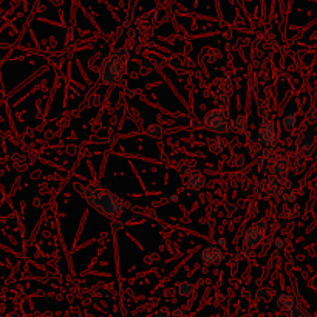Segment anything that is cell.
I'll use <instances>...</instances> for the list:
<instances>
[{"mask_svg": "<svg viewBox=\"0 0 317 317\" xmlns=\"http://www.w3.org/2000/svg\"><path fill=\"white\" fill-rule=\"evenodd\" d=\"M80 195L96 212L107 217L108 220H118L121 215L133 211V206L124 201L121 197L93 183L85 186Z\"/></svg>", "mask_w": 317, "mask_h": 317, "instance_id": "1", "label": "cell"}, {"mask_svg": "<svg viewBox=\"0 0 317 317\" xmlns=\"http://www.w3.org/2000/svg\"><path fill=\"white\" fill-rule=\"evenodd\" d=\"M127 60H129V50L127 48H119V50L108 53L101 63L99 82L107 87L116 85L122 79Z\"/></svg>", "mask_w": 317, "mask_h": 317, "instance_id": "2", "label": "cell"}, {"mask_svg": "<svg viewBox=\"0 0 317 317\" xmlns=\"http://www.w3.org/2000/svg\"><path fill=\"white\" fill-rule=\"evenodd\" d=\"M203 122L206 130L224 135L229 130V124H231L228 108H212V110L206 112V115L203 116Z\"/></svg>", "mask_w": 317, "mask_h": 317, "instance_id": "3", "label": "cell"}, {"mask_svg": "<svg viewBox=\"0 0 317 317\" xmlns=\"http://www.w3.org/2000/svg\"><path fill=\"white\" fill-rule=\"evenodd\" d=\"M266 228H268V220L261 218L258 221H256L254 224H251L249 228L244 232L243 237V249L244 251H254L257 249L261 243L265 240L266 235Z\"/></svg>", "mask_w": 317, "mask_h": 317, "instance_id": "4", "label": "cell"}, {"mask_svg": "<svg viewBox=\"0 0 317 317\" xmlns=\"http://www.w3.org/2000/svg\"><path fill=\"white\" fill-rule=\"evenodd\" d=\"M257 139L260 141L261 146H265L268 149H273L277 146L278 142V133H277V129L274 122L265 118L263 121H261L260 127H258V133H257Z\"/></svg>", "mask_w": 317, "mask_h": 317, "instance_id": "5", "label": "cell"}, {"mask_svg": "<svg viewBox=\"0 0 317 317\" xmlns=\"http://www.w3.org/2000/svg\"><path fill=\"white\" fill-rule=\"evenodd\" d=\"M211 92L214 95V98L217 101H220L221 104H228L231 101V96H232V84H231V79L229 78H215L212 82H211Z\"/></svg>", "mask_w": 317, "mask_h": 317, "instance_id": "6", "label": "cell"}, {"mask_svg": "<svg viewBox=\"0 0 317 317\" xmlns=\"http://www.w3.org/2000/svg\"><path fill=\"white\" fill-rule=\"evenodd\" d=\"M224 257H226V252L217 243L215 244H207V246L200 254L201 263L204 266H217V265H220L221 261L224 260Z\"/></svg>", "mask_w": 317, "mask_h": 317, "instance_id": "7", "label": "cell"}, {"mask_svg": "<svg viewBox=\"0 0 317 317\" xmlns=\"http://www.w3.org/2000/svg\"><path fill=\"white\" fill-rule=\"evenodd\" d=\"M179 174H181V178H183V183L192 190H200L206 184L204 175L198 169H195V166L187 167L184 170H179Z\"/></svg>", "mask_w": 317, "mask_h": 317, "instance_id": "8", "label": "cell"}, {"mask_svg": "<svg viewBox=\"0 0 317 317\" xmlns=\"http://www.w3.org/2000/svg\"><path fill=\"white\" fill-rule=\"evenodd\" d=\"M266 157H268V164H269L271 174L277 178H285L289 170V161L285 157H280V155H269V153H266Z\"/></svg>", "mask_w": 317, "mask_h": 317, "instance_id": "9", "label": "cell"}, {"mask_svg": "<svg viewBox=\"0 0 317 317\" xmlns=\"http://www.w3.org/2000/svg\"><path fill=\"white\" fill-rule=\"evenodd\" d=\"M298 147L302 149L303 155L306 157H317V129L305 132L298 138Z\"/></svg>", "mask_w": 317, "mask_h": 317, "instance_id": "10", "label": "cell"}, {"mask_svg": "<svg viewBox=\"0 0 317 317\" xmlns=\"http://www.w3.org/2000/svg\"><path fill=\"white\" fill-rule=\"evenodd\" d=\"M226 146H228V141H226L224 135L221 133H212L209 138H207V147L215 155H220L224 152Z\"/></svg>", "mask_w": 317, "mask_h": 317, "instance_id": "11", "label": "cell"}, {"mask_svg": "<svg viewBox=\"0 0 317 317\" xmlns=\"http://www.w3.org/2000/svg\"><path fill=\"white\" fill-rule=\"evenodd\" d=\"M246 124H248V116L244 113H238L237 116L234 118L229 124V130L235 135H246Z\"/></svg>", "mask_w": 317, "mask_h": 317, "instance_id": "12", "label": "cell"}, {"mask_svg": "<svg viewBox=\"0 0 317 317\" xmlns=\"http://www.w3.org/2000/svg\"><path fill=\"white\" fill-rule=\"evenodd\" d=\"M217 58H218V51L214 48H204L198 56V60H200L201 65H211L217 60Z\"/></svg>", "mask_w": 317, "mask_h": 317, "instance_id": "13", "label": "cell"}, {"mask_svg": "<svg viewBox=\"0 0 317 317\" xmlns=\"http://www.w3.org/2000/svg\"><path fill=\"white\" fill-rule=\"evenodd\" d=\"M277 305L282 308L283 311H286V313H289L294 308V300H293V296L291 294H288V293H285V294H280L278 296V298H277Z\"/></svg>", "mask_w": 317, "mask_h": 317, "instance_id": "14", "label": "cell"}, {"mask_svg": "<svg viewBox=\"0 0 317 317\" xmlns=\"http://www.w3.org/2000/svg\"><path fill=\"white\" fill-rule=\"evenodd\" d=\"M194 289H195L194 283L189 282V280H183V282H179L177 285V293L183 297H190L194 294Z\"/></svg>", "mask_w": 317, "mask_h": 317, "instance_id": "15", "label": "cell"}, {"mask_svg": "<svg viewBox=\"0 0 317 317\" xmlns=\"http://www.w3.org/2000/svg\"><path fill=\"white\" fill-rule=\"evenodd\" d=\"M162 133H164V129H162V125L159 122H152V124L147 125V129H146L147 137L155 138V139L162 138Z\"/></svg>", "mask_w": 317, "mask_h": 317, "instance_id": "16", "label": "cell"}, {"mask_svg": "<svg viewBox=\"0 0 317 317\" xmlns=\"http://www.w3.org/2000/svg\"><path fill=\"white\" fill-rule=\"evenodd\" d=\"M297 122H298V118L294 113H286L283 116V119H282V124H283V127L286 130H293L294 127L297 125Z\"/></svg>", "mask_w": 317, "mask_h": 317, "instance_id": "17", "label": "cell"}, {"mask_svg": "<svg viewBox=\"0 0 317 317\" xmlns=\"http://www.w3.org/2000/svg\"><path fill=\"white\" fill-rule=\"evenodd\" d=\"M273 289H269V288H261L257 291V298L258 300H263V302H268L271 300V297H273Z\"/></svg>", "mask_w": 317, "mask_h": 317, "instance_id": "18", "label": "cell"}, {"mask_svg": "<svg viewBox=\"0 0 317 317\" xmlns=\"http://www.w3.org/2000/svg\"><path fill=\"white\" fill-rule=\"evenodd\" d=\"M305 119L308 124H316L317 122V107L316 105H311L308 108V112L305 115Z\"/></svg>", "mask_w": 317, "mask_h": 317, "instance_id": "19", "label": "cell"}, {"mask_svg": "<svg viewBox=\"0 0 317 317\" xmlns=\"http://www.w3.org/2000/svg\"><path fill=\"white\" fill-rule=\"evenodd\" d=\"M288 317H310V314L305 313L302 308H298V306H294L291 311L288 313Z\"/></svg>", "mask_w": 317, "mask_h": 317, "instance_id": "20", "label": "cell"}, {"mask_svg": "<svg viewBox=\"0 0 317 317\" xmlns=\"http://www.w3.org/2000/svg\"><path fill=\"white\" fill-rule=\"evenodd\" d=\"M170 317H187V310L186 308H174L170 310Z\"/></svg>", "mask_w": 317, "mask_h": 317, "instance_id": "21", "label": "cell"}, {"mask_svg": "<svg viewBox=\"0 0 317 317\" xmlns=\"http://www.w3.org/2000/svg\"><path fill=\"white\" fill-rule=\"evenodd\" d=\"M159 260V254H157V252H152V254H149V256H146L144 257V261L146 263H155V261H158Z\"/></svg>", "mask_w": 317, "mask_h": 317, "instance_id": "22", "label": "cell"}, {"mask_svg": "<svg viewBox=\"0 0 317 317\" xmlns=\"http://www.w3.org/2000/svg\"><path fill=\"white\" fill-rule=\"evenodd\" d=\"M147 317H170V310H158L155 313L149 314Z\"/></svg>", "mask_w": 317, "mask_h": 317, "instance_id": "23", "label": "cell"}, {"mask_svg": "<svg viewBox=\"0 0 317 317\" xmlns=\"http://www.w3.org/2000/svg\"><path fill=\"white\" fill-rule=\"evenodd\" d=\"M274 244H276V248H277V249H282V248L285 246V240H283L282 237H277Z\"/></svg>", "mask_w": 317, "mask_h": 317, "instance_id": "24", "label": "cell"}, {"mask_svg": "<svg viewBox=\"0 0 317 317\" xmlns=\"http://www.w3.org/2000/svg\"><path fill=\"white\" fill-rule=\"evenodd\" d=\"M226 243H228V241H226L224 237H218V238H217V244H218L220 248H226Z\"/></svg>", "mask_w": 317, "mask_h": 317, "instance_id": "25", "label": "cell"}, {"mask_svg": "<svg viewBox=\"0 0 317 317\" xmlns=\"http://www.w3.org/2000/svg\"><path fill=\"white\" fill-rule=\"evenodd\" d=\"M33 204L36 207H42V200H40V197H34L33 198Z\"/></svg>", "mask_w": 317, "mask_h": 317, "instance_id": "26", "label": "cell"}, {"mask_svg": "<svg viewBox=\"0 0 317 317\" xmlns=\"http://www.w3.org/2000/svg\"><path fill=\"white\" fill-rule=\"evenodd\" d=\"M73 187H75V190H78V192H80V194H82V190L85 189V186H84V184H80V183H76Z\"/></svg>", "mask_w": 317, "mask_h": 317, "instance_id": "27", "label": "cell"}, {"mask_svg": "<svg viewBox=\"0 0 317 317\" xmlns=\"http://www.w3.org/2000/svg\"><path fill=\"white\" fill-rule=\"evenodd\" d=\"M310 98H311V99H316V98H317V88H311V90H310Z\"/></svg>", "mask_w": 317, "mask_h": 317, "instance_id": "28", "label": "cell"}, {"mask_svg": "<svg viewBox=\"0 0 317 317\" xmlns=\"http://www.w3.org/2000/svg\"><path fill=\"white\" fill-rule=\"evenodd\" d=\"M311 42H313L314 45H317V31H314V33L311 34Z\"/></svg>", "mask_w": 317, "mask_h": 317, "instance_id": "29", "label": "cell"}, {"mask_svg": "<svg viewBox=\"0 0 317 317\" xmlns=\"http://www.w3.org/2000/svg\"><path fill=\"white\" fill-rule=\"evenodd\" d=\"M169 200H170V201H174V203L178 201V195H177V194H172V195L169 197Z\"/></svg>", "mask_w": 317, "mask_h": 317, "instance_id": "30", "label": "cell"}, {"mask_svg": "<svg viewBox=\"0 0 317 317\" xmlns=\"http://www.w3.org/2000/svg\"><path fill=\"white\" fill-rule=\"evenodd\" d=\"M2 317H19V316H17V313L11 311V313H6V314H5V316H2Z\"/></svg>", "mask_w": 317, "mask_h": 317, "instance_id": "31", "label": "cell"}]
</instances>
